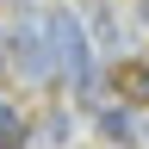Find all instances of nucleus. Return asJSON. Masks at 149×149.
I'll return each mask as SVG.
<instances>
[{
    "label": "nucleus",
    "instance_id": "7ed1b4c3",
    "mask_svg": "<svg viewBox=\"0 0 149 149\" xmlns=\"http://www.w3.org/2000/svg\"><path fill=\"white\" fill-rule=\"evenodd\" d=\"M112 81H118L124 106H149V50L143 56H124V62L112 68Z\"/></svg>",
    "mask_w": 149,
    "mask_h": 149
},
{
    "label": "nucleus",
    "instance_id": "f03ea898",
    "mask_svg": "<svg viewBox=\"0 0 149 149\" xmlns=\"http://www.w3.org/2000/svg\"><path fill=\"white\" fill-rule=\"evenodd\" d=\"M6 62L25 74V81H50V74H56L50 44H44V19H37V25H13V31H6Z\"/></svg>",
    "mask_w": 149,
    "mask_h": 149
},
{
    "label": "nucleus",
    "instance_id": "39448f33",
    "mask_svg": "<svg viewBox=\"0 0 149 149\" xmlns=\"http://www.w3.org/2000/svg\"><path fill=\"white\" fill-rule=\"evenodd\" d=\"M100 137L106 143H137V118L124 106H112V112H100Z\"/></svg>",
    "mask_w": 149,
    "mask_h": 149
},
{
    "label": "nucleus",
    "instance_id": "f257e3e1",
    "mask_svg": "<svg viewBox=\"0 0 149 149\" xmlns=\"http://www.w3.org/2000/svg\"><path fill=\"white\" fill-rule=\"evenodd\" d=\"M44 44H50V62H56V81L87 93L93 87V37H87V25L68 6H56V13H44Z\"/></svg>",
    "mask_w": 149,
    "mask_h": 149
},
{
    "label": "nucleus",
    "instance_id": "20e7f679",
    "mask_svg": "<svg viewBox=\"0 0 149 149\" xmlns=\"http://www.w3.org/2000/svg\"><path fill=\"white\" fill-rule=\"evenodd\" d=\"M31 143V124H25V112H13L6 100H0V149H25Z\"/></svg>",
    "mask_w": 149,
    "mask_h": 149
},
{
    "label": "nucleus",
    "instance_id": "0eeeda50",
    "mask_svg": "<svg viewBox=\"0 0 149 149\" xmlns=\"http://www.w3.org/2000/svg\"><path fill=\"white\" fill-rule=\"evenodd\" d=\"M143 19H149V0H143Z\"/></svg>",
    "mask_w": 149,
    "mask_h": 149
},
{
    "label": "nucleus",
    "instance_id": "423d86ee",
    "mask_svg": "<svg viewBox=\"0 0 149 149\" xmlns=\"http://www.w3.org/2000/svg\"><path fill=\"white\" fill-rule=\"evenodd\" d=\"M87 19H93V37H100V44H112V37H118V25H112V6H100V0H93V6H87Z\"/></svg>",
    "mask_w": 149,
    "mask_h": 149
},
{
    "label": "nucleus",
    "instance_id": "6e6552de",
    "mask_svg": "<svg viewBox=\"0 0 149 149\" xmlns=\"http://www.w3.org/2000/svg\"><path fill=\"white\" fill-rule=\"evenodd\" d=\"M0 68H6V62H0Z\"/></svg>",
    "mask_w": 149,
    "mask_h": 149
}]
</instances>
